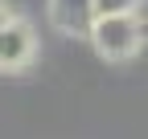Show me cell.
Masks as SVG:
<instances>
[{
  "mask_svg": "<svg viewBox=\"0 0 148 139\" xmlns=\"http://www.w3.org/2000/svg\"><path fill=\"white\" fill-rule=\"evenodd\" d=\"M90 41H95L99 57L127 61V57H136V49L144 41V29L136 21V12H99L95 29H90Z\"/></svg>",
  "mask_w": 148,
  "mask_h": 139,
  "instance_id": "6da1fadb",
  "label": "cell"
},
{
  "mask_svg": "<svg viewBox=\"0 0 148 139\" xmlns=\"http://www.w3.org/2000/svg\"><path fill=\"white\" fill-rule=\"evenodd\" d=\"M49 21L66 37H90L99 21V0H49Z\"/></svg>",
  "mask_w": 148,
  "mask_h": 139,
  "instance_id": "7a4b0ae2",
  "label": "cell"
},
{
  "mask_svg": "<svg viewBox=\"0 0 148 139\" xmlns=\"http://www.w3.org/2000/svg\"><path fill=\"white\" fill-rule=\"evenodd\" d=\"M33 57V29L25 21H8L0 29V70H21Z\"/></svg>",
  "mask_w": 148,
  "mask_h": 139,
  "instance_id": "3957f363",
  "label": "cell"
},
{
  "mask_svg": "<svg viewBox=\"0 0 148 139\" xmlns=\"http://www.w3.org/2000/svg\"><path fill=\"white\" fill-rule=\"evenodd\" d=\"M144 0H99V12H136Z\"/></svg>",
  "mask_w": 148,
  "mask_h": 139,
  "instance_id": "277c9868",
  "label": "cell"
},
{
  "mask_svg": "<svg viewBox=\"0 0 148 139\" xmlns=\"http://www.w3.org/2000/svg\"><path fill=\"white\" fill-rule=\"evenodd\" d=\"M8 21H12V16H8V8H4V0H0V29H4Z\"/></svg>",
  "mask_w": 148,
  "mask_h": 139,
  "instance_id": "5b68a950",
  "label": "cell"
}]
</instances>
